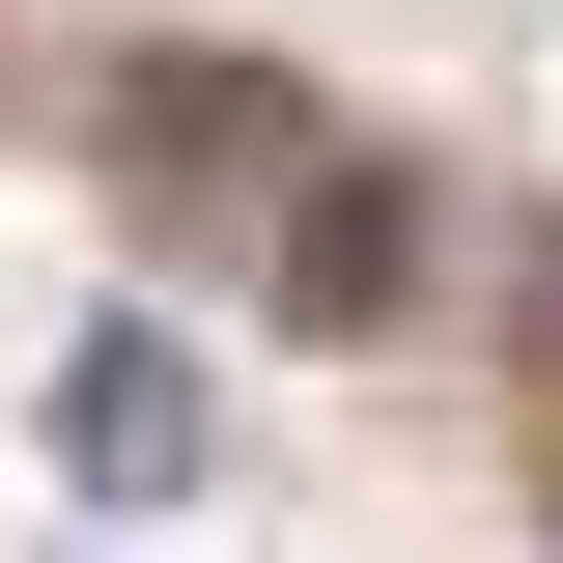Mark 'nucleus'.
Here are the masks:
<instances>
[{"label":"nucleus","mask_w":563,"mask_h":563,"mask_svg":"<svg viewBox=\"0 0 563 563\" xmlns=\"http://www.w3.org/2000/svg\"><path fill=\"white\" fill-rule=\"evenodd\" d=\"M57 451H85L113 507H198V366H169V339H85V366H57Z\"/></svg>","instance_id":"obj_1"},{"label":"nucleus","mask_w":563,"mask_h":563,"mask_svg":"<svg viewBox=\"0 0 563 563\" xmlns=\"http://www.w3.org/2000/svg\"><path fill=\"white\" fill-rule=\"evenodd\" d=\"M395 169H310V198H282V310H310V339H366V310H395Z\"/></svg>","instance_id":"obj_2"}]
</instances>
